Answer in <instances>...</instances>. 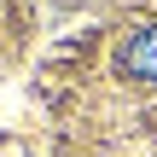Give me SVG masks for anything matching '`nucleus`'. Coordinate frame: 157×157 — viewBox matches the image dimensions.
Returning <instances> with one entry per match:
<instances>
[{
  "mask_svg": "<svg viewBox=\"0 0 157 157\" xmlns=\"http://www.w3.org/2000/svg\"><path fill=\"white\" fill-rule=\"evenodd\" d=\"M117 70H122L128 82H146V87H157V23L134 29V35L122 41V52H117Z\"/></svg>",
  "mask_w": 157,
  "mask_h": 157,
  "instance_id": "obj_1",
  "label": "nucleus"
}]
</instances>
